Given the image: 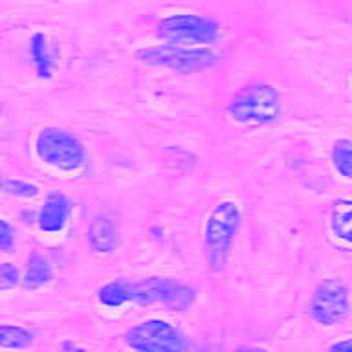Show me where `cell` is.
<instances>
[{
	"label": "cell",
	"instance_id": "10",
	"mask_svg": "<svg viewBox=\"0 0 352 352\" xmlns=\"http://www.w3.org/2000/svg\"><path fill=\"white\" fill-rule=\"evenodd\" d=\"M88 239L96 252L109 253L118 244V233L114 224L107 217H96L88 230Z\"/></svg>",
	"mask_w": 352,
	"mask_h": 352
},
{
	"label": "cell",
	"instance_id": "11",
	"mask_svg": "<svg viewBox=\"0 0 352 352\" xmlns=\"http://www.w3.org/2000/svg\"><path fill=\"white\" fill-rule=\"evenodd\" d=\"M330 228L340 241L352 244V200H340L332 209Z\"/></svg>",
	"mask_w": 352,
	"mask_h": 352
},
{
	"label": "cell",
	"instance_id": "1",
	"mask_svg": "<svg viewBox=\"0 0 352 352\" xmlns=\"http://www.w3.org/2000/svg\"><path fill=\"white\" fill-rule=\"evenodd\" d=\"M136 57L147 65L165 66L184 74L206 70L220 60V55L211 48H187L173 43L138 50Z\"/></svg>",
	"mask_w": 352,
	"mask_h": 352
},
{
	"label": "cell",
	"instance_id": "16",
	"mask_svg": "<svg viewBox=\"0 0 352 352\" xmlns=\"http://www.w3.org/2000/svg\"><path fill=\"white\" fill-rule=\"evenodd\" d=\"M131 290L125 283H110L99 290V301L107 307H121L123 302L131 301Z\"/></svg>",
	"mask_w": 352,
	"mask_h": 352
},
{
	"label": "cell",
	"instance_id": "14",
	"mask_svg": "<svg viewBox=\"0 0 352 352\" xmlns=\"http://www.w3.org/2000/svg\"><path fill=\"white\" fill-rule=\"evenodd\" d=\"M332 165L343 178L352 180V142L338 140L332 145Z\"/></svg>",
	"mask_w": 352,
	"mask_h": 352
},
{
	"label": "cell",
	"instance_id": "6",
	"mask_svg": "<svg viewBox=\"0 0 352 352\" xmlns=\"http://www.w3.org/2000/svg\"><path fill=\"white\" fill-rule=\"evenodd\" d=\"M160 37L173 44L214 43L219 37V24L208 16L170 15L158 24Z\"/></svg>",
	"mask_w": 352,
	"mask_h": 352
},
{
	"label": "cell",
	"instance_id": "4",
	"mask_svg": "<svg viewBox=\"0 0 352 352\" xmlns=\"http://www.w3.org/2000/svg\"><path fill=\"white\" fill-rule=\"evenodd\" d=\"M37 156L60 170H76L85 164L87 153L81 142L63 129H44L37 138Z\"/></svg>",
	"mask_w": 352,
	"mask_h": 352
},
{
	"label": "cell",
	"instance_id": "8",
	"mask_svg": "<svg viewBox=\"0 0 352 352\" xmlns=\"http://www.w3.org/2000/svg\"><path fill=\"white\" fill-rule=\"evenodd\" d=\"M349 290L338 279L319 283L310 301V314L321 324H336L349 316Z\"/></svg>",
	"mask_w": 352,
	"mask_h": 352
},
{
	"label": "cell",
	"instance_id": "20",
	"mask_svg": "<svg viewBox=\"0 0 352 352\" xmlns=\"http://www.w3.org/2000/svg\"><path fill=\"white\" fill-rule=\"evenodd\" d=\"M329 352H352V338L351 340H343L334 343V345L329 349Z\"/></svg>",
	"mask_w": 352,
	"mask_h": 352
},
{
	"label": "cell",
	"instance_id": "9",
	"mask_svg": "<svg viewBox=\"0 0 352 352\" xmlns=\"http://www.w3.org/2000/svg\"><path fill=\"white\" fill-rule=\"evenodd\" d=\"M70 214V202L65 195L52 192L46 198L41 213H38V228L48 233H55L65 228L66 220Z\"/></svg>",
	"mask_w": 352,
	"mask_h": 352
},
{
	"label": "cell",
	"instance_id": "15",
	"mask_svg": "<svg viewBox=\"0 0 352 352\" xmlns=\"http://www.w3.org/2000/svg\"><path fill=\"white\" fill-rule=\"evenodd\" d=\"M32 343V334L21 327L0 324V346L6 349H24Z\"/></svg>",
	"mask_w": 352,
	"mask_h": 352
},
{
	"label": "cell",
	"instance_id": "3",
	"mask_svg": "<svg viewBox=\"0 0 352 352\" xmlns=\"http://www.w3.org/2000/svg\"><path fill=\"white\" fill-rule=\"evenodd\" d=\"M228 112L233 120L244 125L272 123L280 114V96L272 85H253L236 94Z\"/></svg>",
	"mask_w": 352,
	"mask_h": 352
},
{
	"label": "cell",
	"instance_id": "22",
	"mask_svg": "<svg viewBox=\"0 0 352 352\" xmlns=\"http://www.w3.org/2000/svg\"><path fill=\"white\" fill-rule=\"evenodd\" d=\"M68 352H82V351H81V349H76V346H74V349H70Z\"/></svg>",
	"mask_w": 352,
	"mask_h": 352
},
{
	"label": "cell",
	"instance_id": "12",
	"mask_svg": "<svg viewBox=\"0 0 352 352\" xmlns=\"http://www.w3.org/2000/svg\"><path fill=\"white\" fill-rule=\"evenodd\" d=\"M52 279V266L48 261L37 253H33L32 257L28 258V270L24 275V286L28 290H35L38 286L46 285Z\"/></svg>",
	"mask_w": 352,
	"mask_h": 352
},
{
	"label": "cell",
	"instance_id": "21",
	"mask_svg": "<svg viewBox=\"0 0 352 352\" xmlns=\"http://www.w3.org/2000/svg\"><path fill=\"white\" fill-rule=\"evenodd\" d=\"M236 352H270V351H264V349H257V346H246V349H239Z\"/></svg>",
	"mask_w": 352,
	"mask_h": 352
},
{
	"label": "cell",
	"instance_id": "5",
	"mask_svg": "<svg viewBox=\"0 0 352 352\" xmlns=\"http://www.w3.org/2000/svg\"><path fill=\"white\" fill-rule=\"evenodd\" d=\"M129 346L140 352H186V338L173 324L162 319H148L125 336Z\"/></svg>",
	"mask_w": 352,
	"mask_h": 352
},
{
	"label": "cell",
	"instance_id": "19",
	"mask_svg": "<svg viewBox=\"0 0 352 352\" xmlns=\"http://www.w3.org/2000/svg\"><path fill=\"white\" fill-rule=\"evenodd\" d=\"M13 242H15V236H13L11 226L8 222H4V220H0V250L11 252Z\"/></svg>",
	"mask_w": 352,
	"mask_h": 352
},
{
	"label": "cell",
	"instance_id": "17",
	"mask_svg": "<svg viewBox=\"0 0 352 352\" xmlns=\"http://www.w3.org/2000/svg\"><path fill=\"white\" fill-rule=\"evenodd\" d=\"M4 189L10 192V195H15V197L30 198V197H37L38 195V189L33 186V184H28V182H21V180L6 182Z\"/></svg>",
	"mask_w": 352,
	"mask_h": 352
},
{
	"label": "cell",
	"instance_id": "18",
	"mask_svg": "<svg viewBox=\"0 0 352 352\" xmlns=\"http://www.w3.org/2000/svg\"><path fill=\"white\" fill-rule=\"evenodd\" d=\"M19 283V272L13 264H0V290H10Z\"/></svg>",
	"mask_w": 352,
	"mask_h": 352
},
{
	"label": "cell",
	"instance_id": "7",
	"mask_svg": "<svg viewBox=\"0 0 352 352\" xmlns=\"http://www.w3.org/2000/svg\"><path fill=\"white\" fill-rule=\"evenodd\" d=\"M131 299L140 305L164 302L170 310H184L195 299V292L175 280L153 277V279H145L136 286H132Z\"/></svg>",
	"mask_w": 352,
	"mask_h": 352
},
{
	"label": "cell",
	"instance_id": "13",
	"mask_svg": "<svg viewBox=\"0 0 352 352\" xmlns=\"http://www.w3.org/2000/svg\"><path fill=\"white\" fill-rule=\"evenodd\" d=\"M32 57L33 63L37 66L38 77H52V55H50L48 43H46V37L43 33H35L32 38Z\"/></svg>",
	"mask_w": 352,
	"mask_h": 352
},
{
	"label": "cell",
	"instance_id": "23",
	"mask_svg": "<svg viewBox=\"0 0 352 352\" xmlns=\"http://www.w3.org/2000/svg\"><path fill=\"white\" fill-rule=\"evenodd\" d=\"M0 186H2V182H0Z\"/></svg>",
	"mask_w": 352,
	"mask_h": 352
},
{
	"label": "cell",
	"instance_id": "2",
	"mask_svg": "<svg viewBox=\"0 0 352 352\" xmlns=\"http://www.w3.org/2000/svg\"><path fill=\"white\" fill-rule=\"evenodd\" d=\"M241 209L235 202H220L209 214L206 224V252L211 268L220 270L224 266L233 239L241 228Z\"/></svg>",
	"mask_w": 352,
	"mask_h": 352
}]
</instances>
